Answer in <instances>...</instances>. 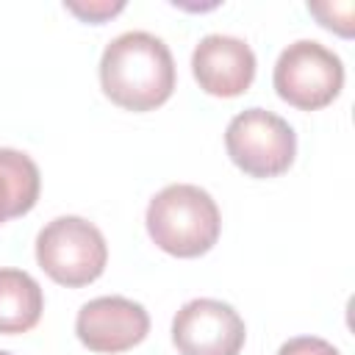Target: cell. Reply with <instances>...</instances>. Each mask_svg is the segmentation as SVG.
Listing matches in <instances>:
<instances>
[{"label": "cell", "instance_id": "obj_1", "mask_svg": "<svg viewBox=\"0 0 355 355\" xmlns=\"http://www.w3.org/2000/svg\"><path fill=\"white\" fill-rule=\"evenodd\" d=\"M175 58L164 39L147 31H125L100 55L103 94L125 111H153L175 92Z\"/></svg>", "mask_w": 355, "mask_h": 355}, {"label": "cell", "instance_id": "obj_2", "mask_svg": "<svg viewBox=\"0 0 355 355\" xmlns=\"http://www.w3.org/2000/svg\"><path fill=\"white\" fill-rule=\"evenodd\" d=\"M144 225L158 250L175 258H200L216 244L222 214L205 189L169 183L147 202Z\"/></svg>", "mask_w": 355, "mask_h": 355}, {"label": "cell", "instance_id": "obj_3", "mask_svg": "<svg viewBox=\"0 0 355 355\" xmlns=\"http://www.w3.org/2000/svg\"><path fill=\"white\" fill-rule=\"evenodd\" d=\"M36 263L67 288L94 283L108 263V244L83 216H55L36 233Z\"/></svg>", "mask_w": 355, "mask_h": 355}, {"label": "cell", "instance_id": "obj_4", "mask_svg": "<svg viewBox=\"0 0 355 355\" xmlns=\"http://www.w3.org/2000/svg\"><path fill=\"white\" fill-rule=\"evenodd\" d=\"M272 83L283 103L300 111H319L341 94L344 61L316 39H297L277 55Z\"/></svg>", "mask_w": 355, "mask_h": 355}, {"label": "cell", "instance_id": "obj_5", "mask_svg": "<svg viewBox=\"0 0 355 355\" xmlns=\"http://www.w3.org/2000/svg\"><path fill=\"white\" fill-rule=\"evenodd\" d=\"M225 150L244 175L277 178L288 172L294 164L297 133L283 116L252 105V108L239 111L227 122Z\"/></svg>", "mask_w": 355, "mask_h": 355}, {"label": "cell", "instance_id": "obj_6", "mask_svg": "<svg viewBox=\"0 0 355 355\" xmlns=\"http://www.w3.org/2000/svg\"><path fill=\"white\" fill-rule=\"evenodd\" d=\"M244 341V319L222 300H189L172 319V344L180 355H239Z\"/></svg>", "mask_w": 355, "mask_h": 355}, {"label": "cell", "instance_id": "obj_7", "mask_svg": "<svg viewBox=\"0 0 355 355\" xmlns=\"http://www.w3.org/2000/svg\"><path fill=\"white\" fill-rule=\"evenodd\" d=\"M78 341L103 355H116L141 344L150 333V313L141 302L128 297H94L80 305L75 316Z\"/></svg>", "mask_w": 355, "mask_h": 355}, {"label": "cell", "instance_id": "obj_8", "mask_svg": "<svg viewBox=\"0 0 355 355\" xmlns=\"http://www.w3.org/2000/svg\"><path fill=\"white\" fill-rule=\"evenodd\" d=\"M255 53L252 47L230 33H208L194 44L191 75L205 94L239 97L255 80Z\"/></svg>", "mask_w": 355, "mask_h": 355}, {"label": "cell", "instance_id": "obj_9", "mask_svg": "<svg viewBox=\"0 0 355 355\" xmlns=\"http://www.w3.org/2000/svg\"><path fill=\"white\" fill-rule=\"evenodd\" d=\"M44 311V291L22 269L0 266V333L17 336L39 324Z\"/></svg>", "mask_w": 355, "mask_h": 355}, {"label": "cell", "instance_id": "obj_10", "mask_svg": "<svg viewBox=\"0 0 355 355\" xmlns=\"http://www.w3.org/2000/svg\"><path fill=\"white\" fill-rule=\"evenodd\" d=\"M42 191L36 161L14 147H0V225L25 216Z\"/></svg>", "mask_w": 355, "mask_h": 355}, {"label": "cell", "instance_id": "obj_11", "mask_svg": "<svg viewBox=\"0 0 355 355\" xmlns=\"http://www.w3.org/2000/svg\"><path fill=\"white\" fill-rule=\"evenodd\" d=\"M308 11L341 36H352V3H308Z\"/></svg>", "mask_w": 355, "mask_h": 355}, {"label": "cell", "instance_id": "obj_12", "mask_svg": "<svg viewBox=\"0 0 355 355\" xmlns=\"http://www.w3.org/2000/svg\"><path fill=\"white\" fill-rule=\"evenodd\" d=\"M64 8L67 11H72L78 19H83V22H92V25H103L105 19H111L114 14H119L122 8H125V3L122 0H116V3H111V0H67L64 3Z\"/></svg>", "mask_w": 355, "mask_h": 355}, {"label": "cell", "instance_id": "obj_13", "mask_svg": "<svg viewBox=\"0 0 355 355\" xmlns=\"http://www.w3.org/2000/svg\"><path fill=\"white\" fill-rule=\"evenodd\" d=\"M277 355H341V349L319 336H294L280 344Z\"/></svg>", "mask_w": 355, "mask_h": 355}, {"label": "cell", "instance_id": "obj_14", "mask_svg": "<svg viewBox=\"0 0 355 355\" xmlns=\"http://www.w3.org/2000/svg\"><path fill=\"white\" fill-rule=\"evenodd\" d=\"M0 355H14V352H6V349H0Z\"/></svg>", "mask_w": 355, "mask_h": 355}]
</instances>
